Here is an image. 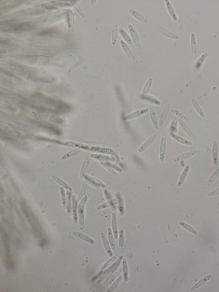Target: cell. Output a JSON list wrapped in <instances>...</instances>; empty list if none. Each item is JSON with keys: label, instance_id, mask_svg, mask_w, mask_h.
<instances>
[{"label": "cell", "instance_id": "45", "mask_svg": "<svg viewBox=\"0 0 219 292\" xmlns=\"http://www.w3.org/2000/svg\"><path fill=\"white\" fill-rule=\"evenodd\" d=\"M70 3H71L72 5H73V7L75 8V9L77 11L78 13L80 14V16L82 17H84L85 16H84V13L82 11V9L80 7V6L77 3L76 1H70Z\"/></svg>", "mask_w": 219, "mask_h": 292}, {"label": "cell", "instance_id": "46", "mask_svg": "<svg viewBox=\"0 0 219 292\" xmlns=\"http://www.w3.org/2000/svg\"><path fill=\"white\" fill-rule=\"evenodd\" d=\"M60 193L62 196V204L64 208H66V196L65 191L62 188H60Z\"/></svg>", "mask_w": 219, "mask_h": 292}, {"label": "cell", "instance_id": "25", "mask_svg": "<svg viewBox=\"0 0 219 292\" xmlns=\"http://www.w3.org/2000/svg\"><path fill=\"white\" fill-rule=\"evenodd\" d=\"M191 103L192 104L193 106L194 107V108H195L196 111H197V113L199 114V116H200L201 118H205V116H206L205 113H204L203 109L201 108V107L200 106L198 103H197V101H196L195 99H191Z\"/></svg>", "mask_w": 219, "mask_h": 292}, {"label": "cell", "instance_id": "23", "mask_svg": "<svg viewBox=\"0 0 219 292\" xmlns=\"http://www.w3.org/2000/svg\"><path fill=\"white\" fill-rule=\"evenodd\" d=\"M189 171H190V166H186L184 170H183V172L182 173L181 176L180 177L178 183H177V186L179 188L181 187L182 185V184H184V182L186 180V177H187V176L188 175Z\"/></svg>", "mask_w": 219, "mask_h": 292}, {"label": "cell", "instance_id": "24", "mask_svg": "<svg viewBox=\"0 0 219 292\" xmlns=\"http://www.w3.org/2000/svg\"><path fill=\"white\" fill-rule=\"evenodd\" d=\"M77 203L75 196L72 197V214H73V221L77 223L78 221L77 217Z\"/></svg>", "mask_w": 219, "mask_h": 292}, {"label": "cell", "instance_id": "9", "mask_svg": "<svg viewBox=\"0 0 219 292\" xmlns=\"http://www.w3.org/2000/svg\"><path fill=\"white\" fill-rule=\"evenodd\" d=\"M170 107H171V103H167L164 107L163 110L162 111L160 118H159V123H158L159 128H162L164 124V122L166 120L167 116L168 115Z\"/></svg>", "mask_w": 219, "mask_h": 292}, {"label": "cell", "instance_id": "28", "mask_svg": "<svg viewBox=\"0 0 219 292\" xmlns=\"http://www.w3.org/2000/svg\"><path fill=\"white\" fill-rule=\"evenodd\" d=\"M114 238H115V237L113 236V232L112 231V229H111V228H108V242H109V244L111 246L112 250H113V252H115L116 249L115 241Z\"/></svg>", "mask_w": 219, "mask_h": 292}, {"label": "cell", "instance_id": "3", "mask_svg": "<svg viewBox=\"0 0 219 292\" xmlns=\"http://www.w3.org/2000/svg\"><path fill=\"white\" fill-rule=\"evenodd\" d=\"M88 197L85 196L80 202L79 205L78 206V214L79 215V226L81 230H83L84 228V208L86 206Z\"/></svg>", "mask_w": 219, "mask_h": 292}, {"label": "cell", "instance_id": "39", "mask_svg": "<svg viewBox=\"0 0 219 292\" xmlns=\"http://www.w3.org/2000/svg\"><path fill=\"white\" fill-rule=\"evenodd\" d=\"M122 276H120L117 277V279H116L115 281L113 282V283H112L111 286L109 287L108 289L107 290V292H113L114 290L116 288H117L118 285L119 284L121 281L122 280Z\"/></svg>", "mask_w": 219, "mask_h": 292}, {"label": "cell", "instance_id": "33", "mask_svg": "<svg viewBox=\"0 0 219 292\" xmlns=\"http://www.w3.org/2000/svg\"><path fill=\"white\" fill-rule=\"evenodd\" d=\"M118 33V28L117 25L115 24L113 27L112 31V44L115 46L116 44L117 41Z\"/></svg>", "mask_w": 219, "mask_h": 292}, {"label": "cell", "instance_id": "35", "mask_svg": "<svg viewBox=\"0 0 219 292\" xmlns=\"http://www.w3.org/2000/svg\"><path fill=\"white\" fill-rule=\"evenodd\" d=\"M43 9H29L27 10H23L22 11H20L17 13V14H33L41 13L43 12Z\"/></svg>", "mask_w": 219, "mask_h": 292}, {"label": "cell", "instance_id": "40", "mask_svg": "<svg viewBox=\"0 0 219 292\" xmlns=\"http://www.w3.org/2000/svg\"><path fill=\"white\" fill-rule=\"evenodd\" d=\"M117 203V201L116 199H112V200L107 202L106 203H104L102 205L99 206L97 207V209H104V208H108L109 207H111V206L115 205Z\"/></svg>", "mask_w": 219, "mask_h": 292}, {"label": "cell", "instance_id": "16", "mask_svg": "<svg viewBox=\"0 0 219 292\" xmlns=\"http://www.w3.org/2000/svg\"><path fill=\"white\" fill-rule=\"evenodd\" d=\"M212 164L215 167L217 168V160H218V144L217 141H214L212 144Z\"/></svg>", "mask_w": 219, "mask_h": 292}, {"label": "cell", "instance_id": "44", "mask_svg": "<svg viewBox=\"0 0 219 292\" xmlns=\"http://www.w3.org/2000/svg\"><path fill=\"white\" fill-rule=\"evenodd\" d=\"M67 210L69 213L71 212V194L69 191H67Z\"/></svg>", "mask_w": 219, "mask_h": 292}, {"label": "cell", "instance_id": "21", "mask_svg": "<svg viewBox=\"0 0 219 292\" xmlns=\"http://www.w3.org/2000/svg\"><path fill=\"white\" fill-rule=\"evenodd\" d=\"M112 231L113 232V236L115 239H118L117 222V217L115 213H113L112 214V222H111Z\"/></svg>", "mask_w": 219, "mask_h": 292}, {"label": "cell", "instance_id": "27", "mask_svg": "<svg viewBox=\"0 0 219 292\" xmlns=\"http://www.w3.org/2000/svg\"><path fill=\"white\" fill-rule=\"evenodd\" d=\"M208 56V53L207 52H206V53H203L202 55L200 57L198 58V59L197 60V62L196 63V68L197 69V70H199V69H201L203 67V65L204 63L205 62V61L206 60V58H207V57Z\"/></svg>", "mask_w": 219, "mask_h": 292}, {"label": "cell", "instance_id": "41", "mask_svg": "<svg viewBox=\"0 0 219 292\" xmlns=\"http://www.w3.org/2000/svg\"><path fill=\"white\" fill-rule=\"evenodd\" d=\"M123 258V256H122V255L120 256V257L118 258L117 261H116L115 264H113V265L111 266V270L110 274H114V272H115L117 270L118 268L120 266V264L121 263V261H122Z\"/></svg>", "mask_w": 219, "mask_h": 292}, {"label": "cell", "instance_id": "4", "mask_svg": "<svg viewBox=\"0 0 219 292\" xmlns=\"http://www.w3.org/2000/svg\"><path fill=\"white\" fill-rule=\"evenodd\" d=\"M9 29L11 31L22 33L33 30L34 29V25L31 22L22 23L14 25L13 26L9 27Z\"/></svg>", "mask_w": 219, "mask_h": 292}, {"label": "cell", "instance_id": "42", "mask_svg": "<svg viewBox=\"0 0 219 292\" xmlns=\"http://www.w3.org/2000/svg\"><path fill=\"white\" fill-rule=\"evenodd\" d=\"M52 178H53L54 180L56 181L57 183H58V184L60 185L61 186L64 187L65 189H67V190H68L72 191V189L70 188V186H69L67 184L65 183L60 178H59L58 177H55V176H52Z\"/></svg>", "mask_w": 219, "mask_h": 292}, {"label": "cell", "instance_id": "31", "mask_svg": "<svg viewBox=\"0 0 219 292\" xmlns=\"http://www.w3.org/2000/svg\"><path fill=\"white\" fill-rule=\"evenodd\" d=\"M120 257V255L118 254L115 255L114 256H112L111 257V258L110 259H108L107 261H106L105 263L104 264L103 266L102 267V270H105L107 268H108L109 266H110L115 262L116 260Z\"/></svg>", "mask_w": 219, "mask_h": 292}, {"label": "cell", "instance_id": "14", "mask_svg": "<svg viewBox=\"0 0 219 292\" xmlns=\"http://www.w3.org/2000/svg\"><path fill=\"white\" fill-rule=\"evenodd\" d=\"M120 43L124 53H126V54L129 58V59H130V60L133 62L135 61V56L133 54V52L131 51V49L129 48V47L128 46V45L123 40H121Z\"/></svg>", "mask_w": 219, "mask_h": 292}, {"label": "cell", "instance_id": "36", "mask_svg": "<svg viewBox=\"0 0 219 292\" xmlns=\"http://www.w3.org/2000/svg\"><path fill=\"white\" fill-rule=\"evenodd\" d=\"M84 177L86 178L88 180V181L91 182V183H93L94 184H95V185H97V186H100V187H102V188H103L106 187V186H105L102 182H100L99 180H98L94 178H92V177L89 176L88 175H84Z\"/></svg>", "mask_w": 219, "mask_h": 292}, {"label": "cell", "instance_id": "1", "mask_svg": "<svg viewBox=\"0 0 219 292\" xmlns=\"http://www.w3.org/2000/svg\"><path fill=\"white\" fill-rule=\"evenodd\" d=\"M22 209H23L24 213L25 215L27 220L30 223V224L32 225V227L35 233H36V235L37 237H41L42 231L41 230L40 224L38 223L37 220L36 218V217L33 215L32 213L29 211V209L27 210L25 207H24Z\"/></svg>", "mask_w": 219, "mask_h": 292}, {"label": "cell", "instance_id": "22", "mask_svg": "<svg viewBox=\"0 0 219 292\" xmlns=\"http://www.w3.org/2000/svg\"><path fill=\"white\" fill-rule=\"evenodd\" d=\"M129 13L136 19L139 20L140 22L144 23H146L147 22V19L144 16H142V14H140L138 12L135 11V9H129Z\"/></svg>", "mask_w": 219, "mask_h": 292}, {"label": "cell", "instance_id": "15", "mask_svg": "<svg viewBox=\"0 0 219 292\" xmlns=\"http://www.w3.org/2000/svg\"><path fill=\"white\" fill-rule=\"evenodd\" d=\"M212 274H208V275H207L206 276L203 277L197 283H196L195 285H193L192 288H191V291L192 292V291H194L195 290L201 287L202 285H204L206 282H207L208 281H209L210 279H212Z\"/></svg>", "mask_w": 219, "mask_h": 292}, {"label": "cell", "instance_id": "6", "mask_svg": "<svg viewBox=\"0 0 219 292\" xmlns=\"http://www.w3.org/2000/svg\"><path fill=\"white\" fill-rule=\"evenodd\" d=\"M166 136L163 134L159 146V159L161 162H163L165 159L166 150Z\"/></svg>", "mask_w": 219, "mask_h": 292}, {"label": "cell", "instance_id": "18", "mask_svg": "<svg viewBox=\"0 0 219 292\" xmlns=\"http://www.w3.org/2000/svg\"><path fill=\"white\" fill-rule=\"evenodd\" d=\"M178 121H179V123L180 126L182 127V129L184 130V132H185L189 137H190L191 138L195 139V135H194V134L193 133L192 131H191L190 128L188 127L187 124H186V123H185L183 120H182V119H180V118L178 119Z\"/></svg>", "mask_w": 219, "mask_h": 292}, {"label": "cell", "instance_id": "49", "mask_svg": "<svg viewBox=\"0 0 219 292\" xmlns=\"http://www.w3.org/2000/svg\"><path fill=\"white\" fill-rule=\"evenodd\" d=\"M219 195V189H217L214 190L212 191V192H210V193H209L208 196L209 197H212V196H215Z\"/></svg>", "mask_w": 219, "mask_h": 292}, {"label": "cell", "instance_id": "47", "mask_svg": "<svg viewBox=\"0 0 219 292\" xmlns=\"http://www.w3.org/2000/svg\"><path fill=\"white\" fill-rule=\"evenodd\" d=\"M87 188V185L86 182H84L82 189H81V193H80V195H79V199H82V198L83 197V196H84L85 193L86 191Z\"/></svg>", "mask_w": 219, "mask_h": 292}, {"label": "cell", "instance_id": "13", "mask_svg": "<svg viewBox=\"0 0 219 292\" xmlns=\"http://www.w3.org/2000/svg\"><path fill=\"white\" fill-rule=\"evenodd\" d=\"M72 235L78 238V239H81L83 241L86 242L87 243H88V244H95V241L93 239H92L91 237H89L87 235H84L81 232H78V231H73L72 232Z\"/></svg>", "mask_w": 219, "mask_h": 292}, {"label": "cell", "instance_id": "11", "mask_svg": "<svg viewBox=\"0 0 219 292\" xmlns=\"http://www.w3.org/2000/svg\"><path fill=\"white\" fill-rule=\"evenodd\" d=\"M197 153H198V150L196 149H195V150H192L187 153H184L182 155H179L178 156L175 157L174 159V161L179 162L184 160V159H188L189 158L193 157V156L196 155Z\"/></svg>", "mask_w": 219, "mask_h": 292}, {"label": "cell", "instance_id": "8", "mask_svg": "<svg viewBox=\"0 0 219 292\" xmlns=\"http://www.w3.org/2000/svg\"><path fill=\"white\" fill-rule=\"evenodd\" d=\"M148 111H149V109L148 108H142V109L135 111L134 112L126 116L124 118V120L128 121V120H132V119L139 118L140 116L145 114V113H147Z\"/></svg>", "mask_w": 219, "mask_h": 292}, {"label": "cell", "instance_id": "30", "mask_svg": "<svg viewBox=\"0 0 219 292\" xmlns=\"http://www.w3.org/2000/svg\"><path fill=\"white\" fill-rule=\"evenodd\" d=\"M153 78H149L148 80L147 81L146 83L144 86L143 89H142V95L145 96L147 95L149 91H150L151 88L152 84Z\"/></svg>", "mask_w": 219, "mask_h": 292}, {"label": "cell", "instance_id": "7", "mask_svg": "<svg viewBox=\"0 0 219 292\" xmlns=\"http://www.w3.org/2000/svg\"><path fill=\"white\" fill-rule=\"evenodd\" d=\"M155 30L158 31L159 33H161L162 35L165 36L167 38H169L171 39H174V40H177L179 39V36L177 35V34L173 33L172 32L169 31L167 29L162 28V27H156Z\"/></svg>", "mask_w": 219, "mask_h": 292}, {"label": "cell", "instance_id": "38", "mask_svg": "<svg viewBox=\"0 0 219 292\" xmlns=\"http://www.w3.org/2000/svg\"><path fill=\"white\" fill-rule=\"evenodd\" d=\"M124 231L123 230L120 231V238H119V249L120 252H122L124 249Z\"/></svg>", "mask_w": 219, "mask_h": 292}, {"label": "cell", "instance_id": "51", "mask_svg": "<svg viewBox=\"0 0 219 292\" xmlns=\"http://www.w3.org/2000/svg\"><path fill=\"white\" fill-rule=\"evenodd\" d=\"M217 217H219V212H218L217 213Z\"/></svg>", "mask_w": 219, "mask_h": 292}, {"label": "cell", "instance_id": "17", "mask_svg": "<svg viewBox=\"0 0 219 292\" xmlns=\"http://www.w3.org/2000/svg\"><path fill=\"white\" fill-rule=\"evenodd\" d=\"M164 2L166 5L167 11L168 12L169 15L171 16V18H172L174 21H177V14H176L173 5L171 3V1L169 0H166L164 1Z\"/></svg>", "mask_w": 219, "mask_h": 292}, {"label": "cell", "instance_id": "12", "mask_svg": "<svg viewBox=\"0 0 219 292\" xmlns=\"http://www.w3.org/2000/svg\"><path fill=\"white\" fill-rule=\"evenodd\" d=\"M101 237H102V241L104 245V248L107 253V254L110 257H112L113 252L112 251V248H111L110 244H109L108 239L106 238V235H105L104 232L101 233Z\"/></svg>", "mask_w": 219, "mask_h": 292}, {"label": "cell", "instance_id": "48", "mask_svg": "<svg viewBox=\"0 0 219 292\" xmlns=\"http://www.w3.org/2000/svg\"><path fill=\"white\" fill-rule=\"evenodd\" d=\"M205 150H206V153H207V155H208L209 159L211 162L212 163V162H213V158H212V151L210 150V148H209L207 145H206V146H205Z\"/></svg>", "mask_w": 219, "mask_h": 292}, {"label": "cell", "instance_id": "32", "mask_svg": "<svg viewBox=\"0 0 219 292\" xmlns=\"http://www.w3.org/2000/svg\"><path fill=\"white\" fill-rule=\"evenodd\" d=\"M180 225L182 226V228H184V229L187 230L188 232H190L192 234L194 235H197L198 234V232H197V231L195 230L194 228H192V226H191L190 225H189L185 223L184 222H180L179 223Z\"/></svg>", "mask_w": 219, "mask_h": 292}, {"label": "cell", "instance_id": "2", "mask_svg": "<svg viewBox=\"0 0 219 292\" xmlns=\"http://www.w3.org/2000/svg\"><path fill=\"white\" fill-rule=\"evenodd\" d=\"M1 234L2 235L3 241V244L5 246V252H6V264L8 268L12 267V264H11V252H10V248H9V242L7 236V234L5 231L3 230L2 227L1 226Z\"/></svg>", "mask_w": 219, "mask_h": 292}, {"label": "cell", "instance_id": "10", "mask_svg": "<svg viewBox=\"0 0 219 292\" xmlns=\"http://www.w3.org/2000/svg\"><path fill=\"white\" fill-rule=\"evenodd\" d=\"M157 138V135L156 134L152 135L151 137L148 138L146 140L145 142L142 145V146L140 147L138 149V153H142L144 152V151L146 150L148 148L149 146H150L151 144H152L153 142H155Z\"/></svg>", "mask_w": 219, "mask_h": 292}, {"label": "cell", "instance_id": "43", "mask_svg": "<svg viewBox=\"0 0 219 292\" xmlns=\"http://www.w3.org/2000/svg\"><path fill=\"white\" fill-rule=\"evenodd\" d=\"M122 271V268H120L119 269H118L117 270H116L115 272H114V274L112 276L111 279H110V281H109V282H108L109 284H112L114 281H115L116 279H117L118 277L120 275V274L121 273Z\"/></svg>", "mask_w": 219, "mask_h": 292}, {"label": "cell", "instance_id": "20", "mask_svg": "<svg viewBox=\"0 0 219 292\" xmlns=\"http://www.w3.org/2000/svg\"><path fill=\"white\" fill-rule=\"evenodd\" d=\"M170 135L173 139L175 140V141L179 143L180 144H183L185 145H187V146H191L193 145L192 142H191L188 140L184 138L181 137L179 135H176L175 134L171 133H170Z\"/></svg>", "mask_w": 219, "mask_h": 292}, {"label": "cell", "instance_id": "34", "mask_svg": "<svg viewBox=\"0 0 219 292\" xmlns=\"http://www.w3.org/2000/svg\"><path fill=\"white\" fill-rule=\"evenodd\" d=\"M219 175V166L217 168V169L215 170L214 173H212V174L211 175L209 179L207 181V185L208 186H210L212 184V183L214 182L215 180L217 179V178L218 177V176Z\"/></svg>", "mask_w": 219, "mask_h": 292}, {"label": "cell", "instance_id": "29", "mask_svg": "<svg viewBox=\"0 0 219 292\" xmlns=\"http://www.w3.org/2000/svg\"><path fill=\"white\" fill-rule=\"evenodd\" d=\"M122 270H123V276H124L125 281H128V265H127L126 259L125 258H123L122 259Z\"/></svg>", "mask_w": 219, "mask_h": 292}, {"label": "cell", "instance_id": "37", "mask_svg": "<svg viewBox=\"0 0 219 292\" xmlns=\"http://www.w3.org/2000/svg\"><path fill=\"white\" fill-rule=\"evenodd\" d=\"M119 31H120V33H121V35H122V38H124V40H125L127 43H128L129 44H133L132 39L131 37L129 36L128 33H127L126 31L124 30V29L121 28V29H120V30H119Z\"/></svg>", "mask_w": 219, "mask_h": 292}, {"label": "cell", "instance_id": "5", "mask_svg": "<svg viewBox=\"0 0 219 292\" xmlns=\"http://www.w3.org/2000/svg\"><path fill=\"white\" fill-rule=\"evenodd\" d=\"M128 29L131 38H132L133 42H134V43L135 44V46L138 49H142V44L140 43L138 33H137V32L136 31L135 28H134L132 25L129 24Z\"/></svg>", "mask_w": 219, "mask_h": 292}, {"label": "cell", "instance_id": "26", "mask_svg": "<svg viewBox=\"0 0 219 292\" xmlns=\"http://www.w3.org/2000/svg\"><path fill=\"white\" fill-rule=\"evenodd\" d=\"M149 113H150L151 120L152 121L153 126L155 127V129H158V128H159V126H158V121H157V116H156V115L155 110H153V108H149Z\"/></svg>", "mask_w": 219, "mask_h": 292}, {"label": "cell", "instance_id": "19", "mask_svg": "<svg viewBox=\"0 0 219 292\" xmlns=\"http://www.w3.org/2000/svg\"><path fill=\"white\" fill-rule=\"evenodd\" d=\"M191 48L193 57L196 58L197 55V41L195 33H191Z\"/></svg>", "mask_w": 219, "mask_h": 292}, {"label": "cell", "instance_id": "50", "mask_svg": "<svg viewBox=\"0 0 219 292\" xmlns=\"http://www.w3.org/2000/svg\"><path fill=\"white\" fill-rule=\"evenodd\" d=\"M116 209V206H114V207H112V208H110V209H108V210H105V211H104V212H102L104 213V214L102 215H106L107 214H108L109 213L111 212H113V211H114V210H115Z\"/></svg>", "mask_w": 219, "mask_h": 292}]
</instances>
